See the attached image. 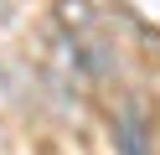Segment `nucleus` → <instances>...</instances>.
<instances>
[{
	"instance_id": "obj_1",
	"label": "nucleus",
	"mask_w": 160,
	"mask_h": 155,
	"mask_svg": "<svg viewBox=\"0 0 160 155\" xmlns=\"http://www.w3.org/2000/svg\"><path fill=\"white\" fill-rule=\"evenodd\" d=\"M114 150L119 155H155V129H150L145 109L139 103H124L114 119Z\"/></svg>"
},
{
	"instance_id": "obj_2",
	"label": "nucleus",
	"mask_w": 160,
	"mask_h": 155,
	"mask_svg": "<svg viewBox=\"0 0 160 155\" xmlns=\"http://www.w3.org/2000/svg\"><path fill=\"white\" fill-rule=\"evenodd\" d=\"M93 26H98V16H93L88 0H57V31H62V36L93 41Z\"/></svg>"
},
{
	"instance_id": "obj_3",
	"label": "nucleus",
	"mask_w": 160,
	"mask_h": 155,
	"mask_svg": "<svg viewBox=\"0 0 160 155\" xmlns=\"http://www.w3.org/2000/svg\"><path fill=\"white\" fill-rule=\"evenodd\" d=\"M11 103V78H5V67H0V109Z\"/></svg>"
}]
</instances>
